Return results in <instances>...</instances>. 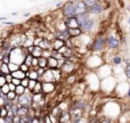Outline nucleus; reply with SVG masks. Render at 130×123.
<instances>
[{
    "mask_svg": "<svg viewBox=\"0 0 130 123\" xmlns=\"http://www.w3.org/2000/svg\"><path fill=\"white\" fill-rule=\"evenodd\" d=\"M0 21H6V17H0Z\"/></svg>",
    "mask_w": 130,
    "mask_h": 123,
    "instance_id": "nucleus-42",
    "label": "nucleus"
},
{
    "mask_svg": "<svg viewBox=\"0 0 130 123\" xmlns=\"http://www.w3.org/2000/svg\"><path fill=\"white\" fill-rule=\"evenodd\" d=\"M17 15V11H14V13H11V16H16Z\"/></svg>",
    "mask_w": 130,
    "mask_h": 123,
    "instance_id": "nucleus-41",
    "label": "nucleus"
},
{
    "mask_svg": "<svg viewBox=\"0 0 130 123\" xmlns=\"http://www.w3.org/2000/svg\"><path fill=\"white\" fill-rule=\"evenodd\" d=\"M9 66V69H10V73H13V72H16L20 69V65L15 64V63H10V64H8Z\"/></svg>",
    "mask_w": 130,
    "mask_h": 123,
    "instance_id": "nucleus-26",
    "label": "nucleus"
},
{
    "mask_svg": "<svg viewBox=\"0 0 130 123\" xmlns=\"http://www.w3.org/2000/svg\"><path fill=\"white\" fill-rule=\"evenodd\" d=\"M8 113H9V110L6 107V106H1V107H0V117H1V119L7 117Z\"/></svg>",
    "mask_w": 130,
    "mask_h": 123,
    "instance_id": "nucleus-23",
    "label": "nucleus"
},
{
    "mask_svg": "<svg viewBox=\"0 0 130 123\" xmlns=\"http://www.w3.org/2000/svg\"><path fill=\"white\" fill-rule=\"evenodd\" d=\"M62 15L65 18L70 17H75L76 16V9H75V1L70 0V1L65 2L62 7Z\"/></svg>",
    "mask_w": 130,
    "mask_h": 123,
    "instance_id": "nucleus-2",
    "label": "nucleus"
},
{
    "mask_svg": "<svg viewBox=\"0 0 130 123\" xmlns=\"http://www.w3.org/2000/svg\"><path fill=\"white\" fill-rule=\"evenodd\" d=\"M56 89V82H42V94L50 95Z\"/></svg>",
    "mask_w": 130,
    "mask_h": 123,
    "instance_id": "nucleus-6",
    "label": "nucleus"
},
{
    "mask_svg": "<svg viewBox=\"0 0 130 123\" xmlns=\"http://www.w3.org/2000/svg\"><path fill=\"white\" fill-rule=\"evenodd\" d=\"M78 18L79 27L82 30L83 33H89L95 27V20L90 17L89 14H82V15L76 16Z\"/></svg>",
    "mask_w": 130,
    "mask_h": 123,
    "instance_id": "nucleus-1",
    "label": "nucleus"
},
{
    "mask_svg": "<svg viewBox=\"0 0 130 123\" xmlns=\"http://www.w3.org/2000/svg\"><path fill=\"white\" fill-rule=\"evenodd\" d=\"M0 90H1V94L2 95H7L9 91H10V89H9V85H8V83L7 84H5L4 87H1L0 88Z\"/></svg>",
    "mask_w": 130,
    "mask_h": 123,
    "instance_id": "nucleus-29",
    "label": "nucleus"
},
{
    "mask_svg": "<svg viewBox=\"0 0 130 123\" xmlns=\"http://www.w3.org/2000/svg\"><path fill=\"white\" fill-rule=\"evenodd\" d=\"M20 69H21L22 72H24V73H27V72H29L31 68H30V67L27 66L26 64H25V63H23V64L20 65Z\"/></svg>",
    "mask_w": 130,
    "mask_h": 123,
    "instance_id": "nucleus-30",
    "label": "nucleus"
},
{
    "mask_svg": "<svg viewBox=\"0 0 130 123\" xmlns=\"http://www.w3.org/2000/svg\"><path fill=\"white\" fill-rule=\"evenodd\" d=\"M8 85H9L10 91H15V90H16V85L15 84H13V83H8Z\"/></svg>",
    "mask_w": 130,
    "mask_h": 123,
    "instance_id": "nucleus-37",
    "label": "nucleus"
},
{
    "mask_svg": "<svg viewBox=\"0 0 130 123\" xmlns=\"http://www.w3.org/2000/svg\"><path fill=\"white\" fill-rule=\"evenodd\" d=\"M82 1L85 2L87 8H90V7H94L98 4H102V0H82Z\"/></svg>",
    "mask_w": 130,
    "mask_h": 123,
    "instance_id": "nucleus-18",
    "label": "nucleus"
},
{
    "mask_svg": "<svg viewBox=\"0 0 130 123\" xmlns=\"http://www.w3.org/2000/svg\"><path fill=\"white\" fill-rule=\"evenodd\" d=\"M41 92H42V81L39 80L36 88H34V90L32 91V94H41Z\"/></svg>",
    "mask_w": 130,
    "mask_h": 123,
    "instance_id": "nucleus-22",
    "label": "nucleus"
},
{
    "mask_svg": "<svg viewBox=\"0 0 130 123\" xmlns=\"http://www.w3.org/2000/svg\"><path fill=\"white\" fill-rule=\"evenodd\" d=\"M0 97H1V90H0Z\"/></svg>",
    "mask_w": 130,
    "mask_h": 123,
    "instance_id": "nucleus-44",
    "label": "nucleus"
},
{
    "mask_svg": "<svg viewBox=\"0 0 130 123\" xmlns=\"http://www.w3.org/2000/svg\"><path fill=\"white\" fill-rule=\"evenodd\" d=\"M13 76H11V74H8V75H6V80H7V83H11V81H13Z\"/></svg>",
    "mask_w": 130,
    "mask_h": 123,
    "instance_id": "nucleus-36",
    "label": "nucleus"
},
{
    "mask_svg": "<svg viewBox=\"0 0 130 123\" xmlns=\"http://www.w3.org/2000/svg\"><path fill=\"white\" fill-rule=\"evenodd\" d=\"M61 69L62 72L65 74H72L75 69V64L73 62H71V59H65V62L63 63V65L61 66Z\"/></svg>",
    "mask_w": 130,
    "mask_h": 123,
    "instance_id": "nucleus-5",
    "label": "nucleus"
},
{
    "mask_svg": "<svg viewBox=\"0 0 130 123\" xmlns=\"http://www.w3.org/2000/svg\"><path fill=\"white\" fill-rule=\"evenodd\" d=\"M105 46H106V37L103 36V34H97L96 38L92 41L91 50L94 52H101L103 51Z\"/></svg>",
    "mask_w": 130,
    "mask_h": 123,
    "instance_id": "nucleus-3",
    "label": "nucleus"
},
{
    "mask_svg": "<svg viewBox=\"0 0 130 123\" xmlns=\"http://www.w3.org/2000/svg\"><path fill=\"white\" fill-rule=\"evenodd\" d=\"M42 122L43 123H53L52 119H50L49 113H46V114H45V116H43V119H42Z\"/></svg>",
    "mask_w": 130,
    "mask_h": 123,
    "instance_id": "nucleus-31",
    "label": "nucleus"
},
{
    "mask_svg": "<svg viewBox=\"0 0 130 123\" xmlns=\"http://www.w3.org/2000/svg\"><path fill=\"white\" fill-rule=\"evenodd\" d=\"M39 67L41 68H48V58H45V57H40L39 58Z\"/></svg>",
    "mask_w": 130,
    "mask_h": 123,
    "instance_id": "nucleus-19",
    "label": "nucleus"
},
{
    "mask_svg": "<svg viewBox=\"0 0 130 123\" xmlns=\"http://www.w3.org/2000/svg\"><path fill=\"white\" fill-rule=\"evenodd\" d=\"M127 98L130 99V87H129V89H128V92H127Z\"/></svg>",
    "mask_w": 130,
    "mask_h": 123,
    "instance_id": "nucleus-38",
    "label": "nucleus"
},
{
    "mask_svg": "<svg viewBox=\"0 0 130 123\" xmlns=\"http://www.w3.org/2000/svg\"><path fill=\"white\" fill-rule=\"evenodd\" d=\"M15 92L17 94V96H22V95H24L26 92V88H24L23 85H17Z\"/></svg>",
    "mask_w": 130,
    "mask_h": 123,
    "instance_id": "nucleus-24",
    "label": "nucleus"
},
{
    "mask_svg": "<svg viewBox=\"0 0 130 123\" xmlns=\"http://www.w3.org/2000/svg\"><path fill=\"white\" fill-rule=\"evenodd\" d=\"M128 23H129V25H130V18H129V20H128Z\"/></svg>",
    "mask_w": 130,
    "mask_h": 123,
    "instance_id": "nucleus-43",
    "label": "nucleus"
},
{
    "mask_svg": "<svg viewBox=\"0 0 130 123\" xmlns=\"http://www.w3.org/2000/svg\"><path fill=\"white\" fill-rule=\"evenodd\" d=\"M75 80H76V78H75V75L74 74H69V75L66 76V82L69 83H71V84H73L74 82H75Z\"/></svg>",
    "mask_w": 130,
    "mask_h": 123,
    "instance_id": "nucleus-27",
    "label": "nucleus"
},
{
    "mask_svg": "<svg viewBox=\"0 0 130 123\" xmlns=\"http://www.w3.org/2000/svg\"><path fill=\"white\" fill-rule=\"evenodd\" d=\"M29 83H30V79L29 78H25V79H23V80H22V82H21V85H23L24 88H26V89H27V87H29Z\"/></svg>",
    "mask_w": 130,
    "mask_h": 123,
    "instance_id": "nucleus-32",
    "label": "nucleus"
},
{
    "mask_svg": "<svg viewBox=\"0 0 130 123\" xmlns=\"http://www.w3.org/2000/svg\"><path fill=\"white\" fill-rule=\"evenodd\" d=\"M0 72H1L4 75H8L10 74V69H9L8 64H5V63H0Z\"/></svg>",
    "mask_w": 130,
    "mask_h": 123,
    "instance_id": "nucleus-17",
    "label": "nucleus"
},
{
    "mask_svg": "<svg viewBox=\"0 0 130 123\" xmlns=\"http://www.w3.org/2000/svg\"><path fill=\"white\" fill-rule=\"evenodd\" d=\"M48 68L49 69H55V68H59V61L54 57H49L48 58Z\"/></svg>",
    "mask_w": 130,
    "mask_h": 123,
    "instance_id": "nucleus-13",
    "label": "nucleus"
},
{
    "mask_svg": "<svg viewBox=\"0 0 130 123\" xmlns=\"http://www.w3.org/2000/svg\"><path fill=\"white\" fill-rule=\"evenodd\" d=\"M65 24H66L67 29H74V27H79L78 18H76V16H75V17L66 18V21H65Z\"/></svg>",
    "mask_w": 130,
    "mask_h": 123,
    "instance_id": "nucleus-10",
    "label": "nucleus"
},
{
    "mask_svg": "<svg viewBox=\"0 0 130 123\" xmlns=\"http://www.w3.org/2000/svg\"><path fill=\"white\" fill-rule=\"evenodd\" d=\"M122 62H123V58H122L121 56H119V55H115V56L112 57V64L113 65H120L122 64Z\"/></svg>",
    "mask_w": 130,
    "mask_h": 123,
    "instance_id": "nucleus-20",
    "label": "nucleus"
},
{
    "mask_svg": "<svg viewBox=\"0 0 130 123\" xmlns=\"http://www.w3.org/2000/svg\"><path fill=\"white\" fill-rule=\"evenodd\" d=\"M38 81H39V80H38ZM38 81H37V80H30V83H29V87H27V89H29L31 92L34 90V88H36V85H37V83H38Z\"/></svg>",
    "mask_w": 130,
    "mask_h": 123,
    "instance_id": "nucleus-28",
    "label": "nucleus"
},
{
    "mask_svg": "<svg viewBox=\"0 0 130 123\" xmlns=\"http://www.w3.org/2000/svg\"><path fill=\"white\" fill-rule=\"evenodd\" d=\"M65 46V41L61 40V39H55L52 41V48L54 51H58L61 48H63Z\"/></svg>",
    "mask_w": 130,
    "mask_h": 123,
    "instance_id": "nucleus-9",
    "label": "nucleus"
},
{
    "mask_svg": "<svg viewBox=\"0 0 130 123\" xmlns=\"http://www.w3.org/2000/svg\"><path fill=\"white\" fill-rule=\"evenodd\" d=\"M75 9H76V16L82 15V14H88V8L82 0L75 1Z\"/></svg>",
    "mask_w": 130,
    "mask_h": 123,
    "instance_id": "nucleus-7",
    "label": "nucleus"
},
{
    "mask_svg": "<svg viewBox=\"0 0 130 123\" xmlns=\"http://www.w3.org/2000/svg\"><path fill=\"white\" fill-rule=\"evenodd\" d=\"M59 123H71V114H70V111H64L61 114L58 120Z\"/></svg>",
    "mask_w": 130,
    "mask_h": 123,
    "instance_id": "nucleus-11",
    "label": "nucleus"
},
{
    "mask_svg": "<svg viewBox=\"0 0 130 123\" xmlns=\"http://www.w3.org/2000/svg\"><path fill=\"white\" fill-rule=\"evenodd\" d=\"M13 123H21V116L20 115H15V116H14Z\"/></svg>",
    "mask_w": 130,
    "mask_h": 123,
    "instance_id": "nucleus-35",
    "label": "nucleus"
},
{
    "mask_svg": "<svg viewBox=\"0 0 130 123\" xmlns=\"http://www.w3.org/2000/svg\"><path fill=\"white\" fill-rule=\"evenodd\" d=\"M11 76L15 79H18V80H23V79L26 78V73H24V72H22L21 69H18V71L16 72H13V73H10Z\"/></svg>",
    "mask_w": 130,
    "mask_h": 123,
    "instance_id": "nucleus-16",
    "label": "nucleus"
},
{
    "mask_svg": "<svg viewBox=\"0 0 130 123\" xmlns=\"http://www.w3.org/2000/svg\"><path fill=\"white\" fill-rule=\"evenodd\" d=\"M23 16H24V17H27V16H30V14L29 13H25V14H23Z\"/></svg>",
    "mask_w": 130,
    "mask_h": 123,
    "instance_id": "nucleus-40",
    "label": "nucleus"
},
{
    "mask_svg": "<svg viewBox=\"0 0 130 123\" xmlns=\"http://www.w3.org/2000/svg\"><path fill=\"white\" fill-rule=\"evenodd\" d=\"M6 96H7V99H8V100L14 101L16 99V97H17V94H16L15 91H9L8 94L6 95Z\"/></svg>",
    "mask_w": 130,
    "mask_h": 123,
    "instance_id": "nucleus-25",
    "label": "nucleus"
},
{
    "mask_svg": "<svg viewBox=\"0 0 130 123\" xmlns=\"http://www.w3.org/2000/svg\"><path fill=\"white\" fill-rule=\"evenodd\" d=\"M4 24H6V25H14V23H10V22H4Z\"/></svg>",
    "mask_w": 130,
    "mask_h": 123,
    "instance_id": "nucleus-39",
    "label": "nucleus"
},
{
    "mask_svg": "<svg viewBox=\"0 0 130 123\" xmlns=\"http://www.w3.org/2000/svg\"><path fill=\"white\" fill-rule=\"evenodd\" d=\"M98 123H112V120H111L110 117H106V116H104L103 119H101V120H99Z\"/></svg>",
    "mask_w": 130,
    "mask_h": 123,
    "instance_id": "nucleus-33",
    "label": "nucleus"
},
{
    "mask_svg": "<svg viewBox=\"0 0 130 123\" xmlns=\"http://www.w3.org/2000/svg\"><path fill=\"white\" fill-rule=\"evenodd\" d=\"M114 123H121V122H114Z\"/></svg>",
    "mask_w": 130,
    "mask_h": 123,
    "instance_id": "nucleus-45",
    "label": "nucleus"
},
{
    "mask_svg": "<svg viewBox=\"0 0 130 123\" xmlns=\"http://www.w3.org/2000/svg\"><path fill=\"white\" fill-rule=\"evenodd\" d=\"M21 82H22V80H18V79H15V78H14L13 81H11V83L15 84L16 87H17V85H21Z\"/></svg>",
    "mask_w": 130,
    "mask_h": 123,
    "instance_id": "nucleus-34",
    "label": "nucleus"
},
{
    "mask_svg": "<svg viewBox=\"0 0 130 123\" xmlns=\"http://www.w3.org/2000/svg\"><path fill=\"white\" fill-rule=\"evenodd\" d=\"M30 111H31V107H26V106H20V107H18L17 115H20V116H26V115L30 114Z\"/></svg>",
    "mask_w": 130,
    "mask_h": 123,
    "instance_id": "nucleus-15",
    "label": "nucleus"
},
{
    "mask_svg": "<svg viewBox=\"0 0 130 123\" xmlns=\"http://www.w3.org/2000/svg\"><path fill=\"white\" fill-rule=\"evenodd\" d=\"M123 73L126 75V78L130 80V62L129 61H126V66L123 68Z\"/></svg>",
    "mask_w": 130,
    "mask_h": 123,
    "instance_id": "nucleus-21",
    "label": "nucleus"
},
{
    "mask_svg": "<svg viewBox=\"0 0 130 123\" xmlns=\"http://www.w3.org/2000/svg\"><path fill=\"white\" fill-rule=\"evenodd\" d=\"M26 78H29L30 80H37V81L40 80V76H39L37 69H32V68L26 73Z\"/></svg>",
    "mask_w": 130,
    "mask_h": 123,
    "instance_id": "nucleus-14",
    "label": "nucleus"
},
{
    "mask_svg": "<svg viewBox=\"0 0 130 123\" xmlns=\"http://www.w3.org/2000/svg\"><path fill=\"white\" fill-rule=\"evenodd\" d=\"M120 43H121L120 39L117 38L115 36L110 34V36L106 37V47H107L108 49H111V50L118 49V48L120 47Z\"/></svg>",
    "mask_w": 130,
    "mask_h": 123,
    "instance_id": "nucleus-4",
    "label": "nucleus"
},
{
    "mask_svg": "<svg viewBox=\"0 0 130 123\" xmlns=\"http://www.w3.org/2000/svg\"><path fill=\"white\" fill-rule=\"evenodd\" d=\"M69 30V33H70V38L73 39V38H78V37L82 36L83 32L80 27H74V29H67Z\"/></svg>",
    "mask_w": 130,
    "mask_h": 123,
    "instance_id": "nucleus-12",
    "label": "nucleus"
},
{
    "mask_svg": "<svg viewBox=\"0 0 130 123\" xmlns=\"http://www.w3.org/2000/svg\"><path fill=\"white\" fill-rule=\"evenodd\" d=\"M86 123H88V122H86Z\"/></svg>",
    "mask_w": 130,
    "mask_h": 123,
    "instance_id": "nucleus-46",
    "label": "nucleus"
},
{
    "mask_svg": "<svg viewBox=\"0 0 130 123\" xmlns=\"http://www.w3.org/2000/svg\"><path fill=\"white\" fill-rule=\"evenodd\" d=\"M103 10H104L103 4H98V5H96V6H94V7L88 8V14H89V15H98V14L103 13Z\"/></svg>",
    "mask_w": 130,
    "mask_h": 123,
    "instance_id": "nucleus-8",
    "label": "nucleus"
}]
</instances>
